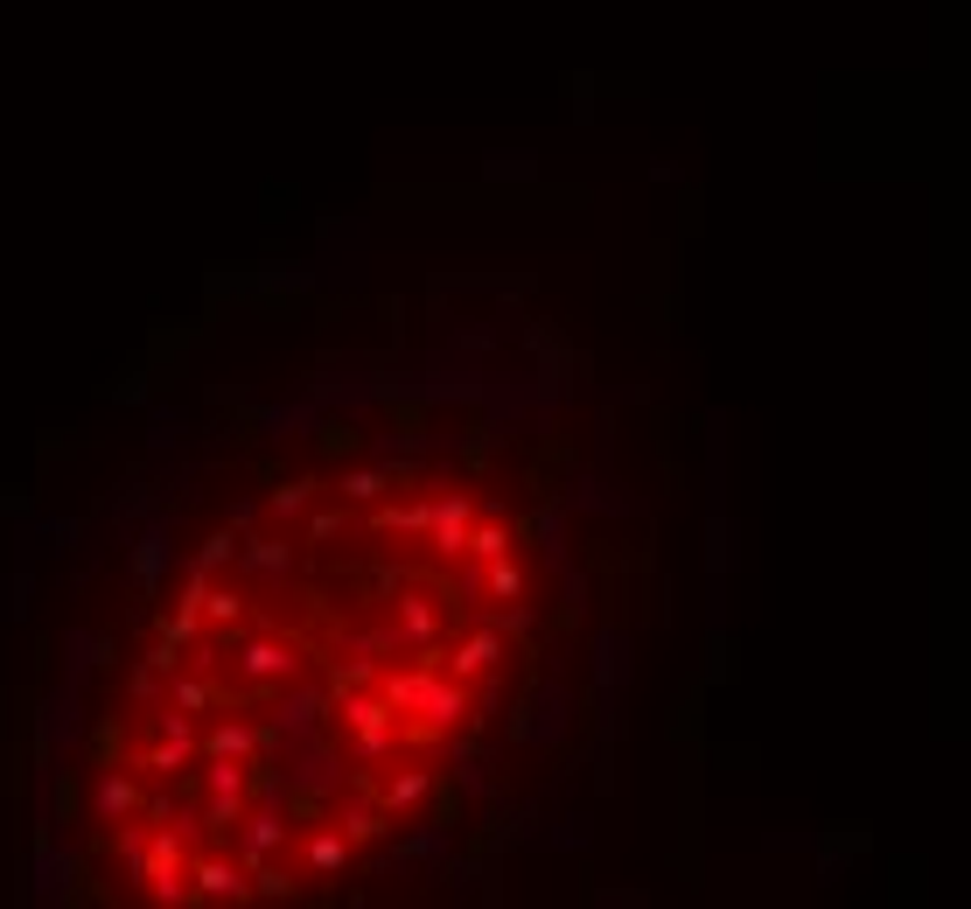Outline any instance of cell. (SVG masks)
Listing matches in <instances>:
<instances>
[{"label":"cell","instance_id":"obj_1","mask_svg":"<svg viewBox=\"0 0 971 909\" xmlns=\"http://www.w3.org/2000/svg\"><path fill=\"white\" fill-rule=\"evenodd\" d=\"M29 560V902L433 875L560 707V510L524 427L448 378H364L140 469Z\"/></svg>","mask_w":971,"mask_h":909}]
</instances>
